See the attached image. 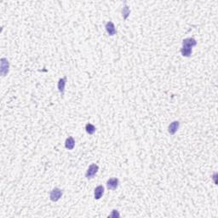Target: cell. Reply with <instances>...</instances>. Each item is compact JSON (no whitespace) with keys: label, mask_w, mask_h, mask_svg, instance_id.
Listing matches in <instances>:
<instances>
[{"label":"cell","mask_w":218,"mask_h":218,"mask_svg":"<svg viewBox=\"0 0 218 218\" xmlns=\"http://www.w3.org/2000/svg\"><path fill=\"white\" fill-rule=\"evenodd\" d=\"M10 71V62L7 60V58H1L0 60V74L2 77L7 76Z\"/></svg>","instance_id":"6da1fadb"},{"label":"cell","mask_w":218,"mask_h":218,"mask_svg":"<svg viewBox=\"0 0 218 218\" xmlns=\"http://www.w3.org/2000/svg\"><path fill=\"white\" fill-rule=\"evenodd\" d=\"M99 170V166L96 164H91L88 168V170L85 173V177L87 179H92L96 175V173L98 172Z\"/></svg>","instance_id":"7a4b0ae2"},{"label":"cell","mask_w":218,"mask_h":218,"mask_svg":"<svg viewBox=\"0 0 218 218\" xmlns=\"http://www.w3.org/2000/svg\"><path fill=\"white\" fill-rule=\"evenodd\" d=\"M63 192L61 191V189L58 188H55L51 190V192L50 193V199L52 202H57L58 200L61 198Z\"/></svg>","instance_id":"3957f363"},{"label":"cell","mask_w":218,"mask_h":218,"mask_svg":"<svg viewBox=\"0 0 218 218\" xmlns=\"http://www.w3.org/2000/svg\"><path fill=\"white\" fill-rule=\"evenodd\" d=\"M118 178H110L107 181V188L109 190H116L118 187Z\"/></svg>","instance_id":"277c9868"},{"label":"cell","mask_w":218,"mask_h":218,"mask_svg":"<svg viewBox=\"0 0 218 218\" xmlns=\"http://www.w3.org/2000/svg\"><path fill=\"white\" fill-rule=\"evenodd\" d=\"M196 45H197V41L192 38H185L182 40V47L192 49Z\"/></svg>","instance_id":"5b68a950"},{"label":"cell","mask_w":218,"mask_h":218,"mask_svg":"<svg viewBox=\"0 0 218 218\" xmlns=\"http://www.w3.org/2000/svg\"><path fill=\"white\" fill-rule=\"evenodd\" d=\"M179 126H180V122L179 121H173L172 123H170L169 126H168V132L171 136H173V135L176 133V131L179 129Z\"/></svg>","instance_id":"8992f818"},{"label":"cell","mask_w":218,"mask_h":218,"mask_svg":"<svg viewBox=\"0 0 218 218\" xmlns=\"http://www.w3.org/2000/svg\"><path fill=\"white\" fill-rule=\"evenodd\" d=\"M105 28H106V31H107L108 35H110V36H113V35H115L116 33H117L114 24H113V22H107L106 23V25H105Z\"/></svg>","instance_id":"52a82bcc"},{"label":"cell","mask_w":218,"mask_h":218,"mask_svg":"<svg viewBox=\"0 0 218 218\" xmlns=\"http://www.w3.org/2000/svg\"><path fill=\"white\" fill-rule=\"evenodd\" d=\"M103 194H104L103 186H102V185H99V186H97L96 188H95V191H94V198H95V200H100Z\"/></svg>","instance_id":"ba28073f"},{"label":"cell","mask_w":218,"mask_h":218,"mask_svg":"<svg viewBox=\"0 0 218 218\" xmlns=\"http://www.w3.org/2000/svg\"><path fill=\"white\" fill-rule=\"evenodd\" d=\"M66 83H67V77H64V78H60L58 84H57V88L59 92L63 95L64 91H65V86H66Z\"/></svg>","instance_id":"9c48e42d"},{"label":"cell","mask_w":218,"mask_h":218,"mask_svg":"<svg viewBox=\"0 0 218 218\" xmlns=\"http://www.w3.org/2000/svg\"><path fill=\"white\" fill-rule=\"evenodd\" d=\"M65 147L68 150H73L75 147V140L73 137H67L65 141Z\"/></svg>","instance_id":"30bf717a"},{"label":"cell","mask_w":218,"mask_h":218,"mask_svg":"<svg viewBox=\"0 0 218 218\" xmlns=\"http://www.w3.org/2000/svg\"><path fill=\"white\" fill-rule=\"evenodd\" d=\"M129 14H130V9L129 7L126 4V3H125V5L122 9V16L124 20H127V18L129 17Z\"/></svg>","instance_id":"8fae6325"},{"label":"cell","mask_w":218,"mask_h":218,"mask_svg":"<svg viewBox=\"0 0 218 218\" xmlns=\"http://www.w3.org/2000/svg\"><path fill=\"white\" fill-rule=\"evenodd\" d=\"M85 130L89 135H93L96 132V127H95V125H93L92 124L87 123L86 125H85Z\"/></svg>","instance_id":"7c38bea8"},{"label":"cell","mask_w":218,"mask_h":218,"mask_svg":"<svg viewBox=\"0 0 218 218\" xmlns=\"http://www.w3.org/2000/svg\"><path fill=\"white\" fill-rule=\"evenodd\" d=\"M192 53V49L186 48V47H182V48L181 49V56H184V57H189V56H191Z\"/></svg>","instance_id":"4fadbf2b"},{"label":"cell","mask_w":218,"mask_h":218,"mask_svg":"<svg viewBox=\"0 0 218 218\" xmlns=\"http://www.w3.org/2000/svg\"><path fill=\"white\" fill-rule=\"evenodd\" d=\"M119 216H120V215H119V213H118V211H117V210H113L111 214L109 215V217L112 218H118Z\"/></svg>","instance_id":"5bb4252c"},{"label":"cell","mask_w":218,"mask_h":218,"mask_svg":"<svg viewBox=\"0 0 218 218\" xmlns=\"http://www.w3.org/2000/svg\"><path fill=\"white\" fill-rule=\"evenodd\" d=\"M216 176H217V174L215 173L214 175H213V179H214V182L216 185L217 184V181H216Z\"/></svg>","instance_id":"9a60e30c"}]
</instances>
